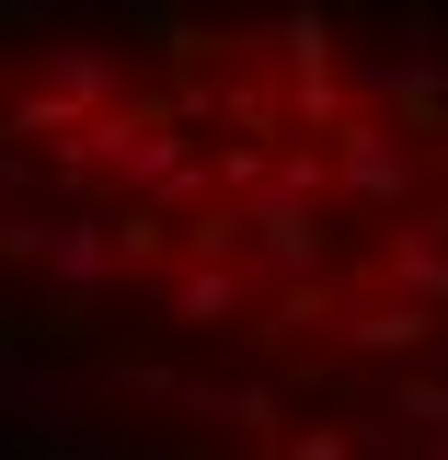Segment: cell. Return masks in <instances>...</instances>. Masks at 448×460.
Masks as SVG:
<instances>
[{"instance_id":"1","label":"cell","mask_w":448,"mask_h":460,"mask_svg":"<svg viewBox=\"0 0 448 460\" xmlns=\"http://www.w3.org/2000/svg\"><path fill=\"white\" fill-rule=\"evenodd\" d=\"M391 277L414 288L426 311H437V299H448V253H437V242H402V253H391Z\"/></svg>"}]
</instances>
